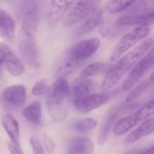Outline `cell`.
Returning a JSON list of instances; mask_svg holds the SVG:
<instances>
[{"instance_id": "1", "label": "cell", "mask_w": 154, "mask_h": 154, "mask_svg": "<svg viewBox=\"0 0 154 154\" xmlns=\"http://www.w3.org/2000/svg\"><path fill=\"white\" fill-rule=\"evenodd\" d=\"M152 44L153 40L152 38H147L120 57L106 74L101 84V88L104 91H107L114 88L121 79L133 69L141 58L152 48Z\"/></svg>"}, {"instance_id": "2", "label": "cell", "mask_w": 154, "mask_h": 154, "mask_svg": "<svg viewBox=\"0 0 154 154\" xmlns=\"http://www.w3.org/2000/svg\"><path fill=\"white\" fill-rule=\"evenodd\" d=\"M100 44V39L93 37L79 41L68 49L58 69L59 78H65L80 67L98 51Z\"/></svg>"}, {"instance_id": "3", "label": "cell", "mask_w": 154, "mask_h": 154, "mask_svg": "<svg viewBox=\"0 0 154 154\" xmlns=\"http://www.w3.org/2000/svg\"><path fill=\"white\" fill-rule=\"evenodd\" d=\"M46 107L50 118L59 123L63 121L69 112V87L65 78H59L48 88Z\"/></svg>"}, {"instance_id": "4", "label": "cell", "mask_w": 154, "mask_h": 154, "mask_svg": "<svg viewBox=\"0 0 154 154\" xmlns=\"http://www.w3.org/2000/svg\"><path fill=\"white\" fill-rule=\"evenodd\" d=\"M152 31L151 26H137L125 33L115 45L110 55V60L115 62L124 54L131 51L136 44L147 39Z\"/></svg>"}, {"instance_id": "5", "label": "cell", "mask_w": 154, "mask_h": 154, "mask_svg": "<svg viewBox=\"0 0 154 154\" xmlns=\"http://www.w3.org/2000/svg\"><path fill=\"white\" fill-rule=\"evenodd\" d=\"M153 113L154 101L152 99L144 104L143 106L138 108V110L134 111L133 114L118 119L113 127V132L117 136L124 135L130 130H132L140 122H143L148 118L153 116Z\"/></svg>"}, {"instance_id": "6", "label": "cell", "mask_w": 154, "mask_h": 154, "mask_svg": "<svg viewBox=\"0 0 154 154\" xmlns=\"http://www.w3.org/2000/svg\"><path fill=\"white\" fill-rule=\"evenodd\" d=\"M17 16L21 28L34 35L40 19V5L37 1H21L17 4Z\"/></svg>"}, {"instance_id": "7", "label": "cell", "mask_w": 154, "mask_h": 154, "mask_svg": "<svg viewBox=\"0 0 154 154\" xmlns=\"http://www.w3.org/2000/svg\"><path fill=\"white\" fill-rule=\"evenodd\" d=\"M17 46L21 58L28 66L32 68L40 66L39 51L33 34L21 28L17 36Z\"/></svg>"}, {"instance_id": "8", "label": "cell", "mask_w": 154, "mask_h": 154, "mask_svg": "<svg viewBox=\"0 0 154 154\" xmlns=\"http://www.w3.org/2000/svg\"><path fill=\"white\" fill-rule=\"evenodd\" d=\"M153 65V50L152 48L143 55L141 60L133 67L130 70L127 78L123 83V89L128 91L133 89L134 87L139 83V81L148 73V71L152 68Z\"/></svg>"}, {"instance_id": "9", "label": "cell", "mask_w": 154, "mask_h": 154, "mask_svg": "<svg viewBox=\"0 0 154 154\" xmlns=\"http://www.w3.org/2000/svg\"><path fill=\"white\" fill-rule=\"evenodd\" d=\"M96 1H78L74 2L70 9L63 18V24L71 27L76 23L83 22L97 8Z\"/></svg>"}, {"instance_id": "10", "label": "cell", "mask_w": 154, "mask_h": 154, "mask_svg": "<svg viewBox=\"0 0 154 154\" xmlns=\"http://www.w3.org/2000/svg\"><path fill=\"white\" fill-rule=\"evenodd\" d=\"M0 60L11 76L18 78L23 74L24 67L21 60L13 50L4 42H0Z\"/></svg>"}, {"instance_id": "11", "label": "cell", "mask_w": 154, "mask_h": 154, "mask_svg": "<svg viewBox=\"0 0 154 154\" xmlns=\"http://www.w3.org/2000/svg\"><path fill=\"white\" fill-rule=\"evenodd\" d=\"M116 91L113 92H105L98 94H91L82 99L81 101L74 104L75 109L79 113H88L95 109L101 107L102 106L108 103L115 96Z\"/></svg>"}, {"instance_id": "12", "label": "cell", "mask_w": 154, "mask_h": 154, "mask_svg": "<svg viewBox=\"0 0 154 154\" xmlns=\"http://www.w3.org/2000/svg\"><path fill=\"white\" fill-rule=\"evenodd\" d=\"M26 88L22 84L11 85L5 88L2 94V101L8 106L19 108L22 107L26 101Z\"/></svg>"}, {"instance_id": "13", "label": "cell", "mask_w": 154, "mask_h": 154, "mask_svg": "<svg viewBox=\"0 0 154 154\" xmlns=\"http://www.w3.org/2000/svg\"><path fill=\"white\" fill-rule=\"evenodd\" d=\"M104 22V13L103 10L100 8H96L91 14L87 17L83 23L74 31V37L79 38L83 37L92 31H94L96 28L100 26Z\"/></svg>"}, {"instance_id": "14", "label": "cell", "mask_w": 154, "mask_h": 154, "mask_svg": "<svg viewBox=\"0 0 154 154\" xmlns=\"http://www.w3.org/2000/svg\"><path fill=\"white\" fill-rule=\"evenodd\" d=\"M94 82L91 79L84 78L77 79L72 83L69 89V95L71 96L73 105L91 95L92 91L94 90Z\"/></svg>"}, {"instance_id": "15", "label": "cell", "mask_w": 154, "mask_h": 154, "mask_svg": "<svg viewBox=\"0 0 154 154\" xmlns=\"http://www.w3.org/2000/svg\"><path fill=\"white\" fill-rule=\"evenodd\" d=\"M122 116V106H117L113 107L109 113L107 114V116H106L103 125L100 128L99 131V134H98V138H97V143L99 145H104L109 137V134L116 124V122L117 121V118Z\"/></svg>"}, {"instance_id": "16", "label": "cell", "mask_w": 154, "mask_h": 154, "mask_svg": "<svg viewBox=\"0 0 154 154\" xmlns=\"http://www.w3.org/2000/svg\"><path fill=\"white\" fill-rule=\"evenodd\" d=\"M0 38L9 43H14L16 38V24L14 18L0 8Z\"/></svg>"}, {"instance_id": "17", "label": "cell", "mask_w": 154, "mask_h": 154, "mask_svg": "<svg viewBox=\"0 0 154 154\" xmlns=\"http://www.w3.org/2000/svg\"><path fill=\"white\" fill-rule=\"evenodd\" d=\"M95 144L87 137H74L68 141L66 145L67 154H94Z\"/></svg>"}, {"instance_id": "18", "label": "cell", "mask_w": 154, "mask_h": 154, "mask_svg": "<svg viewBox=\"0 0 154 154\" xmlns=\"http://www.w3.org/2000/svg\"><path fill=\"white\" fill-rule=\"evenodd\" d=\"M154 12L149 14H126L119 17L116 20V24L120 27L125 26H142L149 25L151 26L153 23Z\"/></svg>"}, {"instance_id": "19", "label": "cell", "mask_w": 154, "mask_h": 154, "mask_svg": "<svg viewBox=\"0 0 154 154\" xmlns=\"http://www.w3.org/2000/svg\"><path fill=\"white\" fill-rule=\"evenodd\" d=\"M1 124L10 139V142L21 146V132L18 121L12 115L5 114L2 116Z\"/></svg>"}, {"instance_id": "20", "label": "cell", "mask_w": 154, "mask_h": 154, "mask_svg": "<svg viewBox=\"0 0 154 154\" xmlns=\"http://www.w3.org/2000/svg\"><path fill=\"white\" fill-rule=\"evenodd\" d=\"M154 132V117L152 116L143 121L135 130L131 132L125 138V143H134L141 138L150 135Z\"/></svg>"}, {"instance_id": "21", "label": "cell", "mask_w": 154, "mask_h": 154, "mask_svg": "<svg viewBox=\"0 0 154 154\" xmlns=\"http://www.w3.org/2000/svg\"><path fill=\"white\" fill-rule=\"evenodd\" d=\"M73 4V1H51L49 11L50 23L54 24L59 22L62 16H65Z\"/></svg>"}, {"instance_id": "22", "label": "cell", "mask_w": 154, "mask_h": 154, "mask_svg": "<svg viewBox=\"0 0 154 154\" xmlns=\"http://www.w3.org/2000/svg\"><path fill=\"white\" fill-rule=\"evenodd\" d=\"M23 116L31 124L41 126L43 124V115L42 104L39 101H34L25 106L23 110Z\"/></svg>"}, {"instance_id": "23", "label": "cell", "mask_w": 154, "mask_h": 154, "mask_svg": "<svg viewBox=\"0 0 154 154\" xmlns=\"http://www.w3.org/2000/svg\"><path fill=\"white\" fill-rule=\"evenodd\" d=\"M112 65L108 63H102V62H92L88 65H87L80 73V78L84 79H89L91 77L102 74V73H107V71L110 69Z\"/></svg>"}, {"instance_id": "24", "label": "cell", "mask_w": 154, "mask_h": 154, "mask_svg": "<svg viewBox=\"0 0 154 154\" xmlns=\"http://www.w3.org/2000/svg\"><path fill=\"white\" fill-rule=\"evenodd\" d=\"M152 86H153V78H152V74L150 79L147 81H144V82L141 83L140 85H138L137 87L133 88V90L130 92V94H128V96L126 97L125 103L126 104L134 103L136 99H138L142 95H143Z\"/></svg>"}, {"instance_id": "25", "label": "cell", "mask_w": 154, "mask_h": 154, "mask_svg": "<svg viewBox=\"0 0 154 154\" xmlns=\"http://www.w3.org/2000/svg\"><path fill=\"white\" fill-rule=\"evenodd\" d=\"M135 1H108L106 4V9L110 14H119L130 8Z\"/></svg>"}, {"instance_id": "26", "label": "cell", "mask_w": 154, "mask_h": 154, "mask_svg": "<svg viewBox=\"0 0 154 154\" xmlns=\"http://www.w3.org/2000/svg\"><path fill=\"white\" fill-rule=\"evenodd\" d=\"M97 120L90 117H87L77 121L74 125V130L78 133L83 134L93 130L94 128L97 127Z\"/></svg>"}, {"instance_id": "27", "label": "cell", "mask_w": 154, "mask_h": 154, "mask_svg": "<svg viewBox=\"0 0 154 154\" xmlns=\"http://www.w3.org/2000/svg\"><path fill=\"white\" fill-rule=\"evenodd\" d=\"M48 82L45 79H41L39 80H37L32 88V94L35 97H39V96H42L45 93H47L48 91Z\"/></svg>"}, {"instance_id": "28", "label": "cell", "mask_w": 154, "mask_h": 154, "mask_svg": "<svg viewBox=\"0 0 154 154\" xmlns=\"http://www.w3.org/2000/svg\"><path fill=\"white\" fill-rule=\"evenodd\" d=\"M42 146H43V149L44 151L48 152L49 153H52L54 152L55 151V148H56V144H55V142L54 140L50 136L48 135L47 134H44L42 135Z\"/></svg>"}, {"instance_id": "29", "label": "cell", "mask_w": 154, "mask_h": 154, "mask_svg": "<svg viewBox=\"0 0 154 154\" xmlns=\"http://www.w3.org/2000/svg\"><path fill=\"white\" fill-rule=\"evenodd\" d=\"M30 144L32 149L33 154H45V151L41 141L36 136H32L30 138Z\"/></svg>"}, {"instance_id": "30", "label": "cell", "mask_w": 154, "mask_h": 154, "mask_svg": "<svg viewBox=\"0 0 154 154\" xmlns=\"http://www.w3.org/2000/svg\"><path fill=\"white\" fill-rule=\"evenodd\" d=\"M7 148L11 154H24L23 150L21 149V146L16 145V144L11 143L10 141L7 142Z\"/></svg>"}, {"instance_id": "31", "label": "cell", "mask_w": 154, "mask_h": 154, "mask_svg": "<svg viewBox=\"0 0 154 154\" xmlns=\"http://www.w3.org/2000/svg\"><path fill=\"white\" fill-rule=\"evenodd\" d=\"M154 153V150H153V146L151 145L150 147L146 148V149H143L141 151V152L139 154H153Z\"/></svg>"}, {"instance_id": "32", "label": "cell", "mask_w": 154, "mask_h": 154, "mask_svg": "<svg viewBox=\"0 0 154 154\" xmlns=\"http://www.w3.org/2000/svg\"><path fill=\"white\" fill-rule=\"evenodd\" d=\"M142 150H143V149H134V150H132V151H128V152H125L124 154H139L141 152Z\"/></svg>"}, {"instance_id": "33", "label": "cell", "mask_w": 154, "mask_h": 154, "mask_svg": "<svg viewBox=\"0 0 154 154\" xmlns=\"http://www.w3.org/2000/svg\"><path fill=\"white\" fill-rule=\"evenodd\" d=\"M1 63H2V61H1V60H0V65H1Z\"/></svg>"}, {"instance_id": "34", "label": "cell", "mask_w": 154, "mask_h": 154, "mask_svg": "<svg viewBox=\"0 0 154 154\" xmlns=\"http://www.w3.org/2000/svg\"><path fill=\"white\" fill-rule=\"evenodd\" d=\"M0 75H1V73H0Z\"/></svg>"}]
</instances>
